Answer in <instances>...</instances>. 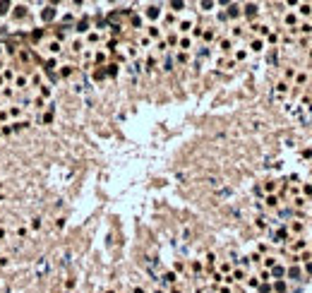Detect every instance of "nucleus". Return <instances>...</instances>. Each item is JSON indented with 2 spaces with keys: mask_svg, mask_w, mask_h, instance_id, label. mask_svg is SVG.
<instances>
[{
  "mask_svg": "<svg viewBox=\"0 0 312 293\" xmlns=\"http://www.w3.org/2000/svg\"><path fill=\"white\" fill-rule=\"evenodd\" d=\"M41 17H43L46 22H48V19H53V17H55V7H53V5H48V7H43V12H41Z\"/></svg>",
  "mask_w": 312,
  "mask_h": 293,
  "instance_id": "1",
  "label": "nucleus"
},
{
  "mask_svg": "<svg viewBox=\"0 0 312 293\" xmlns=\"http://www.w3.org/2000/svg\"><path fill=\"white\" fill-rule=\"evenodd\" d=\"M147 17H151V19H154V17H158V7H149V10H147Z\"/></svg>",
  "mask_w": 312,
  "mask_h": 293,
  "instance_id": "2",
  "label": "nucleus"
},
{
  "mask_svg": "<svg viewBox=\"0 0 312 293\" xmlns=\"http://www.w3.org/2000/svg\"><path fill=\"white\" fill-rule=\"evenodd\" d=\"M87 29H89V22H87V19H82V22L77 24V32H87Z\"/></svg>",
  "mask_w": 312,
  "mask_h": 293,
  "instance_id": "3",
  "label": "nucleus"
},
{
  "mask_svg": "<svg viewBox=\"0 0 312 293\" xmlns=\"http://www.w3.org/2000/svg\"><path fill=\"white\" fill-rule=\"evenodd\" d=\"M24 15H27V10H24L22 5H19V7H15V17H24Z\"/></svg>",
  "mask_w": 312,
  "mask_h": 293,
  "instance_id": "4",
  "label": "nucleus"
},
{
  "mask_svg": "<svg viewBox=\"0 0 312 293\" xmlns=\"http://www.w3.org/2000/svg\"><path fill=\"white\" fill-rule=\"evenodd\" d=\"M60 75H62V77H70V75H72V67H70V65H65V67L60 70Z\"/></svg>",
  "mask_w": 312,
  "mask_h": 293,
  "instance_id": "5",
  "label": "nucleus"
},
{
  "mask_svg": "<svg viewBox=\"0 0 312 293\" xmlns=\"http://www.w3.org/2000/svg\"><path fill=\"white\" fill-rule=\"evenodd\" d=\"M254 12H257V5H247L245 7V15H254Z\"/></svg>",
  "mask_w": 312,
  "mask_h": 293,
  "instance_id": "6",
  "label": "nucleus"
},
{
  "mask_svg": "<svg viewBox=\"0 0 312 293\" xmlns=\"http://www.w3.org/2000/svg\"><path fill=\"white\" fill-rule=\"evenodd\" d=\"M58 51H60V43L53 41V43H51V53H58Z\"/></svg>",
  "mask_w": 312,
  "mask_h": 293,
  "instance_id": "7",
  "label": "nucleus"
},
{
  "mask_svg": "<svg viewBox=\"0 0 312 293\" xmlns=\"http://www.w3.org/2000/svg\"><path fill=\"white\" fill-rule=\"evenodd\" d=\"M228 15H231V17H235V15H238V5H231V10H228Z\"/></svg>",
  "mask_w": 312,
  "mask_h": 293,
  "instance_id": "8",
  "label": "nucleus"
},
{
  "mask_svg": "<svg viewBox=\"0 0 312 293\" xmlns=\"http://www.w3.org/2000/svg\"><path fill=\"white\" fill-rule=\"evenodd\" d=\"M276 291H281V293L286 291V284H283V281H276Z\"/></svg>",
  "mask_w": 312,
  "mask_h": 293,
  "instance_id": "9",
  "label": "nucleus"
},
{
  "mask_svg": "<svg viewBox=\"0 0 312 293\" xmlns=\"http://www.w3.org/2000/svg\"><path fill=\"white\" fill-rule=\"evenodd\" d=\"M171 7H173V10H183V7H185V2H173Z\"/></svg>",
  "mask_w": 312,
  "mask_h": 293,
  "instance_id": "10",
  "label": "nucleus"
},
{
  "mask_svg": "<svg viewBox=\"0 0 312 293\" xmlns=\"http://www.w3.org/2000/svg\"><path fill=\"white\" fill-rule=\"evenodd\" d=\"M7 7H10L7 2H0V15H5V12H7Z\"/></svg>",
  "mask_w": 312,
  "mask_h": 293,
  "instance_id": "11",
  "label": "nucleus"
},
{
  "mask_svg": "<svg viewBox=\"0 0 312 293\" xmlns=\"http://www.w3.org/2000/svg\"><path fill=\"white\" fill-rule=\"evenodd\" d=\"M118 72V65H108V75H115Z\"/></svg>",
  "mask_w": 312,
  "mask_h": 293,
  "instance_id": "12",
  "label": "nucleus"
}]
</instances>
